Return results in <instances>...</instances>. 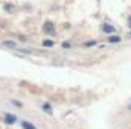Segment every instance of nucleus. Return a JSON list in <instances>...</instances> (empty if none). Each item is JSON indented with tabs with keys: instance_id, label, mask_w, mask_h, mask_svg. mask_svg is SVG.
I'll return each instance as SVG.
<instances>
[{
	"instance_id": "8",
	"label": "nucleus",
	"mask_w": 131,
	"mask_h": 129,
	"mask_svg": "<svg viewBox=\"0 0 131 129\" xmlns=\"http://www.w3.org/2000/svg\"><path fill=\"white\" fill-rule=\"evenodd\" d=\"M43 46H44V47H52V46H53V41H49V40H44V41H43Z\"/></svg>"
},
{
	"instance_id": "5",
	"label": "nucleus",
	"mask_w": 131,
	"mask_h": 129,
	"mask_svg": "<svg viewBox=\"0 0 131 129\" xmlns=\"http://www.w3.org/2000/svg\"><path fill=\"white\" fill-rule=\"evenodd\" d=\"M21 128H23V129H35L32 125H31L29 122H26V120H23V122H21Z\"/></svg>"
},
{
	"instance_id": "7",
	"label": "nucleus",
	"mask_w": 131,
	"mask_h": 129,
	"mask_svg": "<svg viewBox=\"0 0 131 129\" xmlns=\"http://www.w3.org/2000/svg\"><path fill=\"white\" fill-rule=\"evenodd\" d=\"M108 41H110V43H119V41H121V36H110Z\"/></svg>"
},
{
	"instance_id": "10",
	"label": "nucleus",
	"mask_w": 131,
	"mask_h": 129,
	"mask_svg": "<svg viewBox=\"0 0 131 129\" xmlns=\"http://www.w3.org/2000/svg\"><path fill=\"white\" fill-rule=\"evenodd\" d=\"M70 46H72V44H70L69 41H66V43H63V49H70Z\"/></svg>"
},
{
	"instance_id": "6",
	"label": "nucleus",
	"mask_w": 131,
	"mask_h": 129,
	"mask_svg": "<svg viewBox=\"0 0 131 129\" xmlns=\"http://www.w3.org/2000/svg\"><path fill=\"white\" fill-rule=\"evenodd\" d=\"M43 109H44V112H47V114H52L53 111H52V106L49 105V103H44L43 105Z\"/></svg>"
},
{
	"instance_id": "3",
	"label": "nucleus",
	"mask_w": 131,
	"mask_h": 129,
	"mask_svg": "<svg viewBox=\"0 0 131 129\" xmlns=\"http://www.w3.org/2000/svg\"><path fill=\"white\" fill-rule=\"evenodd\" d=\"M102 31L107 32V33H113L114 32V28H113V26H108V24H104V26H102Z\"/></svg>"
},
{
	"instance_id": "12",
	"label": "nucleus",
	"mask_w": 131,
	"mask_h": 129,
	"mask_svg": "<svg viewBox=\"0 0 131 129\" xmlns=\"http://www.w3.org/2000/svg\"><path fill=\"white\" fill-rule=\"evenodd\" d=\"M130 111H131V103H130Z\"/></svg>"
},
{
	"instance_id": "13",
	"label": "nucleus",
	"mask_w": 131,
	"mask_h": 129,
	"mask_svg": "<svg viewBox=\"0 0 131 129\" xmlns=\"http://www.w3.org/2000/svg\"><path fill=\"white\" fill-rule=\"evenodd\" d=\"M130 36H131V33H130Z\"/></svg>"
},
{
	"instance_id": "9",
	"label": "nucleus",
	"mask_w": 131,
	"mask_h": 129,
	"mask_svg": "<svg viewBox=\"0 0 131 129\" xmlns=\"http://www.w3.org/2000/svg\"><path fill=\"white\" fill-rule=\"evenodd\" d=\"M5 9H6V12H12L14 11V6L12 5H5Z\"/></svg>"
},
{
	"instance_id": "1",
	"label": "nucleus",
	"mask_w": 131,
	"mask_h": 129,
	"mask_svg": "<svg viewBox=\"0 0 131 129\" xmlns=\"http://www.w3.org/2000/svg\"><path fill=\"white\" fill-rule=\"evenodd\" d=\"M43 29H44V32L49 33V35H55V28H53V24L49 23V21L44 23V28H43Z\"/></svg>"
},
{
	"instance_id": "11",
	"label": "nucleus",
	"mask_w": 131,
	"mask_h": 129,
	"mask_svg": "<svg viewBox=\"0 0 131 129\" xmlns=\"http://www.w3.org/2000/svg\"><path fill=\"white\" fill-rule=\"evenodd\" d=\"M95 44H96V41H90V43H85V47H92Z\"/></svg>"
},
{
	"instance_id": "4",
	"label": "nucleus",
	"mask_w": 131,
	"mask_h": 129,
	"mask_svg": "<svg viewBox=\"0 0 131 129\" xmlns=\"http://www.w3.org/2000/svg\"><path fill=\"white\" fill-rule=\"evenodd\" d=\"M3 46H5V47H9V49H15V43H14V41H9V40L3 41Z\"/></svg>"
},
{
	"instance_id": "2",
	"label": "nucleus",
	"mask_w": 131,
	"mask_h": 129,
	"mask_svg": "<svg viewBox=\"0 0 131 129\" xmlns=\"http://www.w3.org/2000/svg\"><path fill=\"white\" fill-rule=\"evenodd\" d=\"M15 120H17V117H15V115H12V114H6V115H5V122H6L8 125L15 123Z\"/></svg>"
}]
</instances>
